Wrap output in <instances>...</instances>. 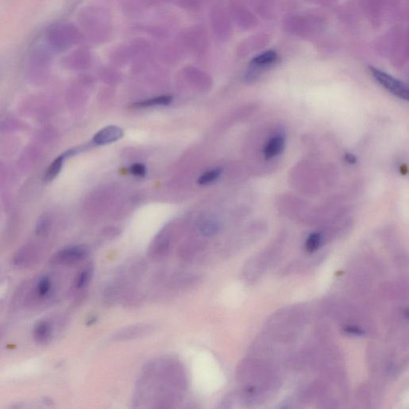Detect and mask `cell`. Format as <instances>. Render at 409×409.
Returning <instances> with one entry per match:
<instances>
[{"label":"cell","mask_w":409,"mask_h":409,"mask_svg":"<svg viewBox=\"0 0 409 409\" xmlns=\"http://www.w3.org/2000/svg\"><path fill=\"white\" fill-rule=\"evenodd\" d=\"M369 70L373 78L392 95L405 100L409 99V90L404 82L374 67H370Z\"/></svg>","instance_id":"6da1fadb"},{"label":"cell","mask_w":409,"mask_h":409,"mask_svg":"<svg viewBox=\"0 0 409 409\" xmlns=\"http://www.w3.org/2000/svg\"><path fill=\"white\" fill-rule=\"evenodd\" d=\"M154 330L153 325L148 324H138L120 330L113 336V340L124 341L134 340L151 334Z\"/></svg>","instance_id":"7a4b0ae2"},{"label":"cell","mask_w":409,"mask_h":409,"mask_svg":"<svg viewBox=\"0 0 409 409\" xmlns=\"http://www.w3.org/2000/svg\"><path fill=\"white\" fill-rule=\"evenodd\" d=\"M88 249L86 246H71L59 251L54 260L59 264H71L84 259L88 255Z\"/></svg>","instance_id":"3957f363"},{"label":"cell","mask_w":409,"mask_h":409,"mask_svg":"<svg viewBox=\"0 0 409 409\" xmlns=\"http://www.w3.org/2000/svg\"><path fill=\"white\" fill-rule=\"evenodd\" d=\"M123 136V129L120 127L110 126L98 132L94 137L93 142L96 145L109 144L119 140Z\"/></svg>","instance_id":"277c9868"},{"label":"cell","mask_w":409,"mask_h":409,"mask_svg":"<svg viewBox=\"0 0 409 409\" xmlns=\"http://www.w3.org/2000/svg\"><path fill=\"white\" fill-rule=\"evenodd\" d=\"M285 138L281 134L272 137L267 143L265 144L264 149V155L266 159H271L276 156L279 155L284 148Z\"/></svg>","instance_id":"5b68a950"},{"label":"cell","mask_w":409,"mask_h":409,"mask_svg":"<svg viewBox=\"0 0 409 409\" xmlns=\"http://www.w3.org/2000/svg\"><path fill=\"white\" fill-rule=\"evenodd\" d=\"M277 59H278V54L274 51H268L255 57L251 62V66L254 68H257V69L265 68L270 65L274 64Z\"/></svg>","instance_id":"8992f818"},{"label":"cell","mask_w":409,"mask_h":409,"mask_svg":"<svg viewBox=\"0 0 409 409\" xmlns=\"http://www.w3.org/2000/svg\"><path fill=\"white\" fill-rule=\"evenodd\" d=\"M51 325L48 321H42L38 323L34 330V337L39 343H45L51 336Z\"/></svg>","instance_id":"52a82bcc"},{"label":"cell","mask_w":409,"mask_h":409,"mask_svg":"<svg viewBox=\"0 0 409 409\" xmlns=\"http://www.w3.org/2000/svg\"><path fill=\"white\" fill-rule=\"evenodd\" d=\"M173 98L171 96L164 95V96H159V97L147 99L144 101L138 102L134 103L133 106L137 108H145L150 107V106H166L170 104Z\"/></svg>","instance_id":"ba28073f"},{"label":"cell","mask_w":409,"mask_h":409,"mask_svg":"<svg viewBox=\"0 0 409 409\" xmlns=\"http://www.w3.org/2000/svg\"><path fill=\"white\" fill-rule=\"evenodd\" d=\"M63 161H64V156H59L50 165L45 174L46 181H52L58 176L61 171V169L63 167Z\"/></svg>","instance_id":"9c48e42d"},{"label":"cell","mask_w":409,"mask_h":409,"mask_svg":"<svg viewBox=\"0 0 409 409\" xmlns=\"http://www.w3.org/2000/svg\"><path fill=\"white\" fill-rule=\"evenodd\" d=\"M199 230L204 236H206V237L212 236L218 232V223L213 220H204V222H202L199 226Z\"/></svg>","instance_id":"30bf717a"},{"label":"cell","mask_w":409,"mask_h":409,"mask_svg":"<svg viewBox=\"0 0 409 409\" xmlns=\"http://www.w3.org/2000/svg\"><path fill=\"white\" fill-rule=\"evenodd\" d=\"M222 170L221 169H213L201 175L198 179V183L200 185H208L215 181L222 175Z\"/></svg>","instance_id":"8fae6325"},{"label":"cell","mask_w":409,"mask_h":409,"mask_svg":"<svg viewBox=\"0 0 409 409\" xmlns=\"http://www.w3.org/2000/svg\"><path fill=\"white\" fill-rule=\"evenodd\" d=\"M51 289V281L49 277H43L39 280L37 285V293L40 297H45L48 295Z\"/></svg>","instance_id":"7c38bea8"},{"label":"cell","mask_w":409,"mask_h":409,"mask_svg":"<svg viewBox=\"0 0 409 409\" xmlns=\"http://www.w3.org/2000/svg\"><path fill=\"white\" fill-rule=\"evenodd\" d=\"M92 269L93 268L91 266H88L80 273L77 281H76V286L78 288H82L89 282V281L91 280V276H92Z\"/></svg>","instance_id":"4fadbf2b"},{"label":"cell","mask_w":409,"mask_h":409,"mask_svg":"<svg viewBox=\"0 0 409 409\" xmlns=\"http://www.w3.org/2000/svg\"><path fill=\"white\" fill-rule=\"evenodd\" d=\"M321 241V235L318 233H312L309 235L306 241V249L309 252H313L317 250L320 246Z\"/></svg>","instance_id":"5bb4252c"},{"label":"cell","mask_w":409,"mask_h":409,"mask_svg":"<svg viewBox=\"0 0 409 409\" xmlns=\"http://www.w3.org/2000/svg\"><path fill=\"white\" fill-rule=\"evenodd\" d=\"M129 170L132 175L136 177H144L147 174V169L143 164H134Z\"/></svg>","instance_id":"9a60e30c"},{"label":"cell","mask_w":409,"mask_h":409,"mask_svg":"<svg viewBox=\"0 0 409 409\" xmlns=\"http://www.w3.org/2000/svg\"><path fill=\"white\" fill-rule=\"evenodd\" d=\"M345 160L349 164H354L357 162V158H356L355 156L351 154V153H347V154H345Z\"/></svg>","instance_id":"2e32d148"},{"label":"cell","mask_w":409,"mask_h":409,"mask_svg":"<svg viewBox=\"0 0 409 409\" xmlns=\"http://www.w3.org/2000/svg\"><path fill=\"white\" fill-rule=\"evenodd\" d=\"M401 173H402L403 175H406V174H407V172H408L407 166H403L402 167H401Z\"/></svg>","instance_id":"e0dca14e"}]
</instances>
